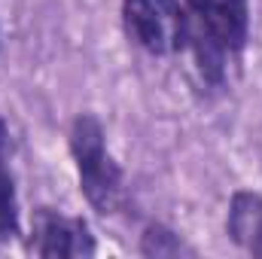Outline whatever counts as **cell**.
Segmentation results:
<instances>
[{
    "label": "cell",
    "instance_id": "obj_1",
    "mask_svg": "<svg viewBox=\"0 0 262 259\" xmlns=\"http://www.w3.org/2000/svg\"><path fill=\"white\" fill-rule=\"evenodd\" d=\"M70 149L79 168V183L85 198L101 210L113 213L122 198V171L104 149V131L95 116H79L70 131Z\"/></svg>",
    "mask_w": 262,
    "mask_h": 259
},
{
    "label": "cell",
    "instance_id": "obj_2",
    "mask_svg": "<svg viewBox=\"0 0 262 259\" xmlns=\"http://www.w3.org/2000/svg\"><path fill=\"white\" fill-rule=\"evenodd\" d=\"M125 28L152 55H174L189 43V18L177 0H125Z\"/></svg>",
    "mask_w": 262,
    "mask_h": 259
},
{
    "label": "cell",
    "instance_id": "obj_3",
    "mask_svg": "<svg viewBox=\"0 0 262 259\" xmlns=\"http://www.w3.org/2000/svg\"><path fill=\"white\" fill-rule=\"evenodd\" d=\"M37 253L46 259H67V256H92L95 253V241L89 235V226L82 220H67L55 213H43L37 223Z\"/></svg>",
    "mask_w": 262,
    "mask_h": 259
},
{
    "label": "cell",
    "instance_id": "obj_4",
    "mask_svg": "<svg viewBox=\"0 0 262 259\" xmlns=\"http://www.w3.org/2000/svg\"><path fill=\"white\" fill-rule=\"evenodd\" d=\"M204 25L226 49H241L247 40V0H186Z\"/></svg>",
    "mask_w": 262,
    "mask_h": 259
},
{
    "label": "cell",
    "instance_id": "obj_5",
    "mask_svg": "<svg viewBox=\"0 0 262 259\" xmlns=\"http://www.w3.org/2000/svg\"><path fill=\"white\" fill-rule=\"evenodd\" d=\"M229 235L250 253L262 256V198L253 192H238L229 207Z\"/></svg>",
    "mask_w": 262,
    "mask_h": 259
},
{
    "label": "cell",
    "instance_id": "obj_6",
    "mask_svg": "<svg viewBox=\"0 0 262 259\" xmlns=\"http://www.w3.org/2000/svg\"><path fill=\"white\" fill-rule=\"evenodd\" d=\"M140 250H143V256H156V259L192 253V250H189V247H183V241H180L171 229H165V226H149V229H146V235H143Z\"/></svg>",
    "mask_w": 262,
    "mask_h": 259
},
{
    "label": "cell",
    "instance_id": "obj_7",
    "mask_svg": "<svg viewBox=\"0 0 262 259\" xmlns=\"http://www.w3.org/2000/svg\"><path fill=\"white\" fill-rule=\"evenodd\" d=\"M18 229V204L9 174L0 171V235H12Z\"/></svg>",
    "mask_w": 262,
    "mask_h": 259
},
{
    "label": "cell",
    "instance_id": "obj_8",
    "mask_svg": "<svg viewBox=\"0 0 262 259\" xmlns=\"http://www.w3.org/2000/svg\"><path fill=\"white\" fill-rule=\"evenodd\" d=\"M6 153H9V131H6L3 119H0V162L6 159Z\"/></svg>",
    "mask_w": 262,
    "mask_h": 259
}]
</instances>
